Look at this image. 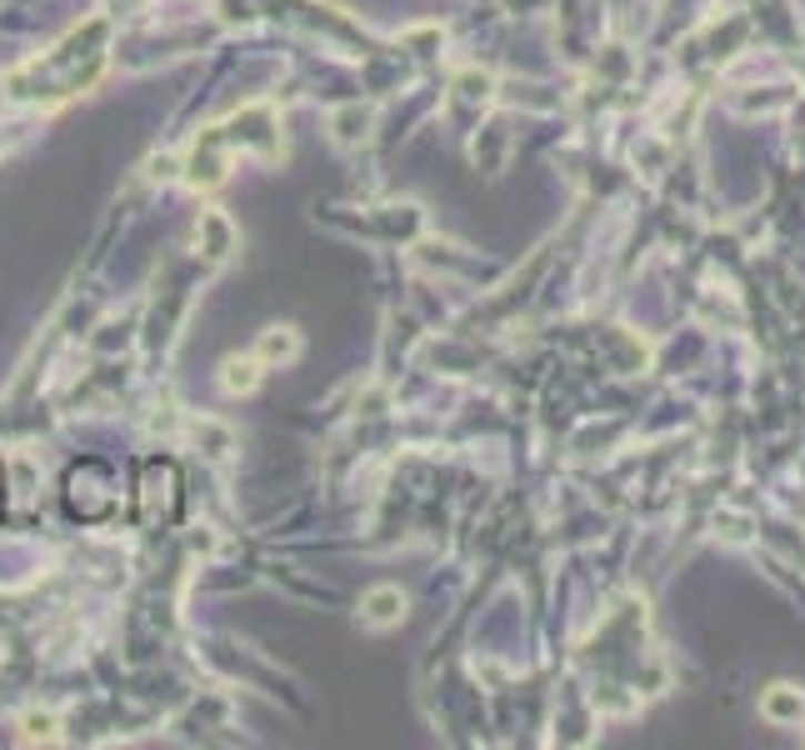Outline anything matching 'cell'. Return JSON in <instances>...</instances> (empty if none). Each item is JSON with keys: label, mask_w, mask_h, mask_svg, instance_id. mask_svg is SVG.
I'll list each match as a JSON object with an SVG mask.
<instances>
[{"label": "cell", "mask_w": 805, "mask_h": 750, "mask_svg": "<svg viewBox=\"0 0 805 750\" xmlns=\"http://www.w3.org/2000/svg\"><path fill=\"white\" fill-rule=\"evenodd\" d=\"M401 616H405V596H401L395 586H375V590H365V600H361V620H365V626L385 630V626H395Z\"/></svg>", "instance_id": "cell-1"}, {"label": "cell", "mask_w": 805, "mask_h": 750, "mask_svg": "<svg viewBox=\"0 0 805 750\" xmlns=\"http://www.w3.org/2000/svg\"><path fill=\"white\" fill-rule=\"evenodd\" d=\"M255 380H261V360H225L221 366V386L231 390V396H245V390H255Z\"/></svg>", "instance_id": "cell-2"}, {"label": "cell", "mask_w": 805, "mask_h": 750, "mask_svg": "<svg viewBox=\"0 0 805 750\" xmlns=\"http://www.w3.org/2000/svg\"><path fill=\"white\" fill-rule=\"evenodd\" d=\"M295 350H301L295 330H281V326H275L271 336H261V360H291Z\"/></svg>", "instance_id": "cell-3"}]
</instances>
